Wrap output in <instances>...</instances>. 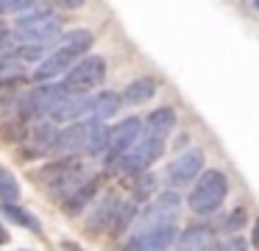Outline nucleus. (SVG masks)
<instances>
[{
	"instance_id": "1",
	"label": "nucleus",
	"mask_w": 259,
	"mask_h": 251,
	"mask_svg": "<svg viewBox=\"0 0 259 251\" xmlns=\"http://www.w3.org/2000/svg\"><path fill=\"white\" fill-rule=\"evenodd\" d=\"M92 42H95V37H92L90 31H84V28H75V31L62 33V37L56 39V45L51 48V56L36 64L34 81L36 84H48V81H53L59 73L67 76L70 67H73L75 61L84 59V53L92 48Z\"/></svg>"
},
{
	"instance_id": "2",
	"label": "nucleus",
	"mask_w": 259,
	"mask_h": 251,
	"mask_svg": "<svg viewBox=\"0 0 259 251\" xmlns=\"http://www.w3.org/2000/svg\"><path fill=\"white\" fill-rule=\"evenodd\" d=\"M226 195H229V178H226L223 170H214L212 167V170H203L198 176V182L190 190L187 204H190V209L195 215H212V212L220 209Z\"/></svg>"
},
{
	"instance_id": "3",
	"label": "nucleus",
	"mask_w": 259,
	"mask_h": 251,
	"mask_svg": "<svg viewBox=\"0 0 259 251\" xmlns=\"http://www.w3.org/2000/svg\"><path fill=\"white\" fill-rule=\"evenodd\" d=\"M106 78V59L103 56H84L70 67V73L62 78L64 89L70 95H87L90 89L101 87Z\"/></svg>"
},
{
	"instance_id": "4",
	"label": "nucleus",
	"mask_w": 259,
	"mask_h": 251,
	"mask_svg": "<svg viewBox=\"0 0 259 251\" xmlns=\"http://www.w3.org/2000/svg\"><path fill=\"white\" fill-rule=\"evenodd\" d=\"M70 95L64 89V84H42V87L31 89V92H20V109H17V117L20 120H34V117H42V115H51V109L56 106L59 98Z\"/></svg>"
},
{
	"instance_id": "5",
	"label": "nucleus",
	"mask_w": 259,
	"mask_h": 251,
	"mask_svg": "<svg viewBox=\"0 0 259 251\" xmlns=\"http://www.w3.org/2000/svg\"><path fill=\"white\" fill-rule=\"evenodd\" d=\"M162 154H164V137L145 131V137H140V142L120 159V167H123V173H128V176H140V173L148 170Z\"/></svg>"
},
{
	"instance_id": "6",
	"label": "nucleus",
	"mask_w": 259,
	"mask_h": 251,
	"mask_svg": "<svg viewBox=\"0 0 259 251\" xmlns=\"http://www.w3.org/2000/svg\"><path fill=\"white\" fill-rule=\"evenodd\" d=\"M56 37H62V20L56 14L20 17L17 25H14V39H23L25 45H48Z\"/></svg>"
},
{
	"instance_id": "7",
	"label": "nucleus",
	"mask_w": 259,
	"mask_h": 251,
	"mask_svg": "<svg viewBox=\"0 0 259 251\" xmlns=\"http://www.w3.org/2000/svg\"><path fill=\"white\" fill-rule=\"evenodd\" d=\"M142 128H145V126L140 123V117H125V120H120L117 126L112 128V139H109V151H106L109 165L120 162L137 142H140Z\"/></svg>"
},
{
	"instance_id": "8",
	"label": "nucleus",
	"mask_w": 259,
	"mask_h": 251,
	"mask_svg": "<svg viewBox=\"0 0 259 251\" xmlns=\"http://www.w3.org/2000/svg\"><path fill=\"white\" fill-rule=\"evenodd\" d=\"M203 151L190 148L184 151L181 156H176L173 162L167 165V182L173 187H187V184H195L198 176L203 173Z\"/></svg>"
},
{
	"instance_id": "9",
	"label": "nucleus",
	"mask_w": 259,
	"mask_h": 251,
	"mask_svg": "<svg viewBox=\"0 0 259 251\" xmlns=\"http://www.w3.org/2000/svg\"><path fill=\"white\" fill-rule=\"evenodd\" d=\"M176 240H179L176 226H173V223H162V226L137 232L134 237L123 245V251H167Z\"/></svg>"
},
{
	"instance_id": "10",
	"label": "nucleus",
	"mask_w": 259,
	"mask_h": 251,
	"mask_svg": "<svg viewBox=\"0 0 259 251\" xmlns=\"http://www.w3.org/2000/svg\"><path fill=\"white\" fill-rule=\"evenodd\" d=\"M84 173V165H81L75 156H64L59 162H51L45 165L39 173H34V178L45 182L48 187H67V184H75Z\"/></svg>"
},
{
	"instance_id": "11",
	"label": "nucleus",
	"mask_w": 259,
	"mask_h": 251,
	"mask_svg": "<svg viewBox=\"0 0 259 251\" xmlns=\"http://www.w3.org/2000/svg\"><path fill=\"white\" fill-rule=\"evenodd\" d=\"M51 120L67 123V126L81 120H92V98H87V95H64L51 109Z\"/></svg>"
},
{
	"instance_id": "12",
	"label": "nucleus",
	"mask_w": 259,
	"mask_h": 251,
	"mask_svg": "<svg viewBox=\"0 0 259 251\" xmlns=\"http://www.w3.org/2000/svg\"><path fill=\"white\" fill-rule=\"evenodd\" d=\"M90 128H92V120L70 123V126L59 134L56 151H59V154H75V151H81V148L87 151V142H90Z\"/></svg>"
},
{
	"instance_id": "13",
	"label": "nucleus",
	"mask_w": 259,
	"mask_h": 251,
	"mask_svg": "<svg viewBox=\"0 0 259 251\" xmlns=\"http://www.w3.org/2000/svg\"><path fill=\"white\" fill-rule=\"evenodd\" d=\"M212 243H218V240H214V232L209 226H190L179 234V240H176L179 251H203Z\"/></svg>"
},
{
	"instance_id": "14",
	"label": "nucleus",
	"mask_w": 259,
	"mask_h": 251,
	"mask_svg": "<svg viewBox=\"0 0 259 251\" xmlns=\"http://www.w3.org/2000/svg\"><path fill=\"white\" fill-rule=\"evenodd\" d=\"M153 95H156V81H153V78H148V76H142V78H134V81L125 87L123 103H128V106H142V103H148Z\"/></svg>"
},
{
	"instance_id": "15",
	"label": "nucleus",
	"mask_w": 259,
	"mask_h": 251,
	"mask_svg": "<svg viewBox=\"0 0 259 251\" xmlns=\"http://www.w3.org/2000/svg\"><path fill=\"white\" fill-rule=\"evenodd\" d=\"M120 106H123V95L112 92V89H103L101 95L92 98V117L106 123L109 117H114L120 112Z\"/></svg>"
},
{
	"instance_id": "16",
	"label": "nucleus",
	"mask_w": 259,
	"mask_h": 251,
	"mask_svg": "<svg viewBox=\"0 0 259 251\" xmlns=\"http://www.w3.org/2000/svg\"><path fill=\"white\" fill-rule=\"evenodd\" d=\"M59 128L53 120L48 123H36V128L31 131V145H34L36 154H48V151H56V142H59Z\"/></svg>"
},
{
	"instance_id": "17",
	"label": "nucleus",
	"mask_w": 259,
	"mask_h": 251,
	"mask_svg": "<svg viewBox=\"0 0 259 251\" xmlns=\"http://www.w3.org/2000/svg\"><path fill=\"white\" fill-rule=\"evenodd\" d=\"M145 131L148 134H159V137H167L170 131L176 128V112L170 106H162V109H153L151 115L145 117Z\"/></svg>"
},
{
	"instance_id": "18",
	"label": "nucleus",
	"mask_w": 259,
	"mask_h": 251,
	"mask_svg": "<svg viewBox=\"0 0 259 251\" xmlns=\"http://www.w3.org/2000/svg\"><path fill=\"white\" fill-rule=\"evenodd\" d=\"M120 206H123V204L117 201V195H106V198H103V204L95 209V215L90 218V229H92V232L112 229V223H114V218H117Z\"/></svg>"
},
{
	"instance_id": "19",
	"label": "nucleus",
	"mask_w": 259,
	"mask_h": 251,
	"mask_svg": "<svg viewBox=\"0 0 259 251\" xmlns=\"http://www.w3.org/2000/svg\"><path fill=\"white\" fill-rule=\"evenodd\" d=\"M98 195V178H90V182H81L78 187H75V193L70 195L67 201H64V209L70 212V215H78L84 206H90V201Z\"/></svg>"
},
{
	"instance_id": "20",
	"label": "nucleus",
	"mask_w": 259,
	"mask_h": 251,
	"mask_svg": "<svg viewBox=\"0 0 259 251\" xmlns=\"http://www.w3.org/2000/svg\"><path fill=\"white\" fill-rule=\"evenodd\" d=\"M109 139H112V128L103 120H95L92 117V128H90V142H87V154L101 156L109 151Z\"/></svg>"
},
{
	"instance_id": "21",
	"label": "nucleus",
	"mask_w": 259,
	"mask_h": 251,
	"mask_svg": "<svg viewBox=\"0 0 259 251\" xmlns=\"http://www.w3.org/2000/svg\"><path fill=\"white\" fill-rule=\"evenodd\" d=\"M0 212H3L12 223H17V226H25V229H31V232H39V221H36L25 206H20L17 201H3V204H0Z\"/></svg>"
},
{
	"instance_id": "22",
	"label": "nucleus",
	"mask_w": 259,
	"mask_h": 251,
	"mask_svg": "<svg viewBox=\"0 0 259 251\" xmlns=\"http://www.w3.org/2000/svg\"><path fill=\"white\" fill-rule=\"evenodd\" d=\"M20 198V182L12 170L0 167V201H17Z\"/></svg>"
},
{
	"instance_id": "23",
	"label": "nucleus",
	"mask_w": 259,
	"mask_h": 251,
	"mask_svg": "<svg viewBox=\"0 0 259 251\" xmlns=\"http://www.w3.org/2000/svg\"><path fill=\"white\" fill-rule=\"evenodd\" d=\"M48 56H51V48H48V45H23V48H17V59L20 61H36V64H39V61H45Z\"/></svg>"
},
{
	"instance_id": "24",
	"label": "nucleus",
	"mask_w": 259,
	"mask_h": 251,
	"mask_svg": "<svg viewBox=\"0 0 259 251\" xmlns=\"http://www.w3.org/2000/svg\"><path fill=\"white\" fill-rule=\"evenodd\" d=\"M134 218H137V204H123V206H120V212H117V218H114V223H112V232L114 234H123L125 229L134 223Z\"/></svg>"
},
{
	"instance_id": "25",
	"label": "nucleus",
	"mask_w": 259,
	"mask_h": 251,
	"mask_svg": "<svg viewBox=\"0 0 259 251\" xmlns=\"http://www.w3.org/2000/svg\"><path fill=\"white\" fill-rule=\"evenodd\" d=\"M36 0H0V14H20V11L34 9Z\"/></svg>"
},
{
	"instance_id": "26",
	"label": "nucleus",
	"mask_w": 259,
	"mask_h": 251,
	"mask_svg": "<svg viewBox=\"0 0 259 251\" xmlns=\"http://www.w3.org/2000/svg\"><path fill=\"white\" fill-rule=\"evenodd\" d=\"M245 221H248V215H245V206H237V209L231 212L229 218H226V226H223V229H226L229 234H237L242 226H245Z\"/></svg>"
},
{
	"instance_id": "27",
	"label": "nucleus",
	"mask_w": 259,
	"mask_h": 251,
	"mask_svg": "<svg viewBox=\"0 0 259 251\" xmlns=\"http://www.w3.org/2000/svg\"><path fill=\"white\" fill-rule=\"evenodd\" d=\"M0 137L6 139V142H20V139H25V131H23V126H20V117H17V123L9 120L6 126L0 128Z\"/></svg>"
},
{
	"instance_id": "28",
	"label": "nucleus",
	"mask_w": 259,
	"mask_h": 251,
	"mask_svg": "<svg viewBox=\"0 0 259 251\" xmlns=\"http://www.w3.org/2000/svg\"><path fill=\"white\" fill-rule=\"evenodd\" d=\"M153 184H156V178H153L151 173H148V176H142V173H140V182H137V195H140V198H145V193H151Z\"/></svg>"
},
{
	"instance_id": "29",
	"label": "nucleus",
	"mask_w": 259,
	"mask_h": 251,
	"mask_svg": "<svg viewBox=\"0 0 259 251\" xmlns=\"http://www.w3.org/2000/svg\"><path fill=\"white\" fill-rule=\"evenodd\" d=\"M223 251H245V240H242L240 234H237V237H231L229 243L223 245Z\"/></svg>"
},
{
	"instance_id": "30",
	"label": "nucleus",
	"mask_w": 259,
	"mask_h": 251,
	"mask_svg": "<svg viewBox=\"0 0 259 251\" xmlns=\"http://www.w3.org/2000/svg\"><path fill=\"white\" fill-rule=\"evenodd\" d=\"M84 3H87V0H59V6H62V9H70V11H73V9H81Z\"/></svg>"
},
{
	"instance_id": "31",
	"label": "nucleus",
	"mask_w": 259,
	"mask_h": 251,
	"mask_svg": "<svg viewBox=\"0 0 259 251\" xmlns=\"http://www.w3.org/2000/svg\"><path fill=\"white\" fill-rule=\"evenodd\" d=\"M251 245L259 251V218L253 221V229H251Z\"/></svg>"
},
{
	"instance_id": "32",
	"label": "nucleus",
	"mask_w": 259,
	"mask_h": 251,
	"mask_svg": "<svg viewBox=\"0 0 259 251\" xmlns=\"http://www.w3.org/2000/svg\"><path fill=\"white\" fill-rule=\"evenodd\" d=\"M62 248H64V251H84L78 243H73V240H64V243H62Z\"/></svg>"
},
{
	"instance_id": "33",
	"label": "nucleus",
	"mask_w": 259,
	"mask_h": 251,
	"mask_svg": "<svg viewBox=\"0 0 259 251\" xmlns=\"http://www.w3.org/2000/svg\"><path fill=\"white\" fill-rule=\"evenodd\" d=\"M9 240H12V237H9V232L3 229V223H0V245H6Z\"/></svg>"
},
{
	"instance_id": "34",
	"label": "nucleus",
	"mask_w": 259,
	"mask_h": 251,
	"mask_svg": "<svg viewBox=\"0 0 259 251\" xmlns=\"http://www.w3.org/2000/svg\"><path fill=\"white\" fill-rule=\"evenodd\" d=\"M220 251H223V248H220Z\"/></svg>"
}]
</instances>
